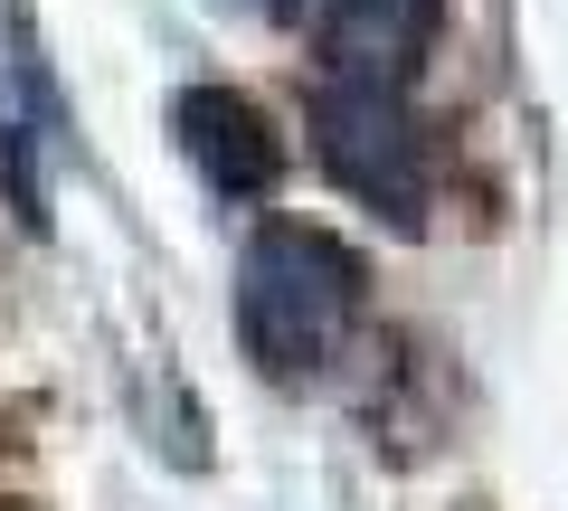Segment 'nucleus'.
<instances>
[{
	"mask_svg": "<svg viewBox=\"0 0 568 511\" xmlns=\"http://www.w3.org/2000/svg\"><path fill=\"white\" fill-rule=\"evenodd\" d=\"M361 323V256L323 227H256L237 256V341L265 379H313Z\"/></svg>",
	"mask_w": 568,
	"mask_h": 511,
	"instance_id": "obj_1",
	"label": "nucleus"
},
{
	"mask_svg": "<svg viewBox=\"0 0 568 511\" xmlns=\"http://www.w3.org/2000/svg\"><path fill=\"white\" fill-rule=\"evenodd\" d=\"M313 152H323V171L351 200H369L398 227H417V208H426V133L407 123L398 85L323 76L313 85Z\"/></svg>",
	"mask_w": 568,
	"mask_h": 511,
	"instance_id": "obj_2",
	"label": "nucleus"
},
{
	"mask_svg": "<svg viewBox=\"0 0 568 511\" xmlns=\"http://www.w3.org/2000/svg\"><path fill=\"white\" fill-rule=\"evenodd\" d=\"M171 123H181V152L200 162V181L219 190V200H265V190L284 181L275 123L246 95H227V85H190V95L171 104Z\"/></svg>",
	"mask_w": 568,
	"mask_h": 511,
	"instance_id": "obj_3",
	"label": "nucleus"
},
{
	"mask_svg": "<svg viewBox=\"0 0 568 511\" xmlns=\"http://www.w3.org/2000/svg\"><path fill=\"white\" fill-rule=\"evenodd\" d=\"M436 29V0H332L323 10V76L407 85Z\"/></svg>",
	"mask_w": 568,
	"mask_h": 511,
	"instance_id": "obj_4",
	"label": "nucleus"
}]
</instances>
